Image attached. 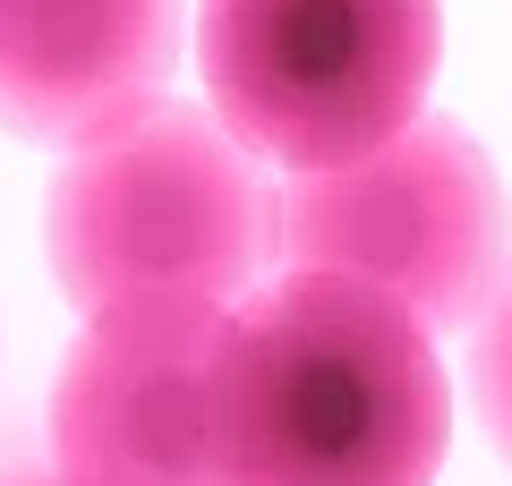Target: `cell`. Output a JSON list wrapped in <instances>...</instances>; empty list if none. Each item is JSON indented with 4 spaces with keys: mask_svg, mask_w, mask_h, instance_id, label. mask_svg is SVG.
Wrapping results in <instances>:
<instances>
[{
    "mask_svg": "<svg viewBox=\"0 0 512 486\" xmlns=\"http://www.w3.org/2000/svg\"><path fill=\"white\" fill-rule=\"evenodd\" d=\"M453 435L436 333L350 273H274L222 316V486H436Z\"/></svg>",
    "mask_w": 512,
    "mask_h": 486,
    "instance_id": "1",
    "label": "cell"
},
{
    "mask_svg": "<svg viewBox=\"0 0 512 486\" xmlns=\"http://www.w3.org/2000/svg\"><path fill=\"white\" fill-rule=\"evenodd\" d=\"M274 197L282 188L265 180V154H248L214 111L163 94L69 145L43 197V248L86 316L128 299L239 307L265 290V265H282Z\"/></svg>",
    "mask_w": 512,
    "mask_h": 486,
    "instance_id": "2",
    "label": "cell"
},
{
    "mask_svg": "<svg viewBox=\"0 0 512 486\" xmlns=\"http://www.w3.org/2000/svg\"><path fill=\"white\" fill-rule=\"evenodd\" d=\"M436 0H197L214 120L274 171H342L427 111Z\"/></svg>",
    "mask_w": 512,
    "mask_h": 486,
    "instance_id": "3",
    "label": "cell"
},
{
    "mask_svg": "<svg viewBox=\"0 0 512 486\" xmlns=\"http://www.w3.org/2000/svg\"><path fill=\"white\" fill-rule=\"evenodd\" d=\"M282 273H350L427 333H478L512 282V222L487 145L444 111L342 171H291L274 197Z\"/></svg>",
    "mask_w": 512,
    "mask_h": 486,
    "instance_id": "4",
    "label": "cell"
},
{
    "mask_svg": "<svg viewBox=\"0 0 512 486\" xmlns=\"http://www.w3.org/2000/svg\"><path fill=\"white\" fill-rule=\"evenodd\" d=\"M231 307L128 299L94 307L52 384V469L69 486H222L214 342Z\"/></svg>",
    "mask_w": 512,
    "mask_h": 486,
    "instance_id": "5",
    "label": "cell"
},
{
    "mask_svg": "<svg viewBox=\"0 0 512 486\" xmlns=\"http://www.w3.org/2000/svg\"><path fill=\"white\" fill-rule=\"evenodd\" d=\"M180 0H0V128L86 145L171 94Z\"/></svg>",
    "mask_w": 512,
    "mask_h": 486,
    "instance_id": "6",
    "label": "cell"
},
{
    "mask_svg": "<svg viewBox=\"0 0 512 486\" xmlns=\"http://www.w3.org/2000/svg\"><path fill=\"white\" fill-rule=\"evenodd\" d=\"M470 393H478V418H487L495 452L512 461V299L478 324V350H470Z\"/></svg>",
    "mask_w": 512,
    "mask_h": 486,
    "instance_id": "7",
    "label": "cell"
},
{
    "mask_svg": "<svg viewBox=\"0 0 512 486\" xmlns=\"http://www.w3.org/2000/svg\"><path fill=\"white\" fill-rule=\"evenodd\" d=\"M0 486H69V478H60V469H35V461H9Z\"/></svg>",
    "mask_w": 512,
    "mask_h": 486,
    "instance_id": "8",
    "label": "cell"
}]
</instances>
